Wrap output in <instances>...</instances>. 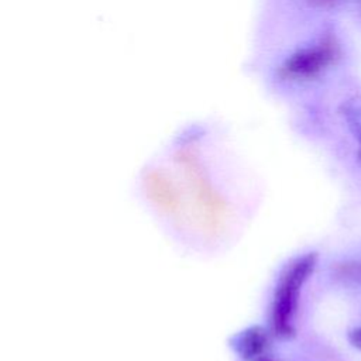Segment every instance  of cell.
I'll use <instances>...</instances> for the list:
<instances>
[{
  "mask_svg": "<svg viewBox=\"0 0 361 361\" xmlns=\"http://www.w3.org/2000/svg\"><path fill=\"white\" fill-rule=\"evenodd\" d=\"M317 255L314 252L305 254L288 265L276 285L271 323L274 333L279 337H290L295 331L293 320L298 309L300 290L316 267Z\"/></svg>",
  "mask_w": 361,
  "mask_h": 361,
  "instance_id": "obj_1",
  "label": "cell"
},
{
  "mask_svg": "<svg viewBox=\"0 0 361 361\" xmlns=\"http://www.w3.org/2000/svg\"><path fill=\"white\" fill-rule=\"evenodd\" d=\"M188 182L195 192V199L199 206L202 219L204 220V227L209 231H216L223 226V217L226 213L224 202L216 195L209 180L202 175L200 166L193 159L182 161Z\"/></svg>",
  "mask_w": 361,
  "mask_h": 361,
  "instance_id": "obj_2",
  "label": "cell"
},
{
  "mask_svg": "<svg viewBox=\"0 0 361 361\" xmlns=\"http://www.w3.org/2000/svg\"><path fill=\"white\" fill-rule=\"evenodd\" d=\"M145 188L149 197L155 202L157 206L161 207V210L169 214H176L179 212L180 200L178 192L171 180H168L164 175L158 172L149 173L145 180Z\"/></svg>",
  "mask_w": 361,
  "mask_h": 361,
  "instance_id": "obj_3",
  "label": "cell"
},
{
  "mask_svg": "<svg viewBox=\"0 0 361 361\" xmlns=\"http://www.w3.org/2000/svg\"><path fill=\"white\" fill-rule=\"evenodd\" d=\"M341 113L350 128V133L357 141V155H358V159L361 161V100H357V99L347 100L341 106Z\"/></svg>",
  "mask_w": 361,
  "mask_h": 361,
  "instance_id": "obj_4",
  "label": "cell"
},
{
  "mask_svg": "<svg viewBox=\"0 0 361 361\" xmlns=\"http://www.w3.org/2000/svg\"><path fill=\"white\" fill-rule=\"evenodd\" d=\"M264 343H265V340H264V334L261 331L250 330L241 337V340H240L241 348L240 350L244 354V357H247L257 351H261V348L264 347Z\"/></svg>",
  "mask_w": 361,
  "mask_h": 361,
  "instance_id": "obj_5",
  "label": "cell"
},
{
  "mask_svg": "<svg viewBox=\"0 0 361 361\" xmlns=\"http://www.w3.org/2000/svg\"><path fill=\"white\" fill-rule=\"evenodd\" d=\"M338 276L361 285V261H347L337 267Z\"/></svg>",
  "mask_w": 361,
  "mask_h": 361,
  "instance_id": "obj_6",
  "label": "cell"
},
{
  "mask_svg": "<svg viewBox=\"0 0 361 361\" xmlns=\"http://www.w3.org/2000/svg\"><path fill=\"white\" fill-rule=\"evenodd\" d=\"M348 338H350V343H351L355 348L361 350V326L353 329V330L350 331V334H348Z\"/></svg>",
  "mask_w": 361,
  "mask_h": 361,
  "instance_id": "obj_7",
  "label": "cell"
}]
</instances>
